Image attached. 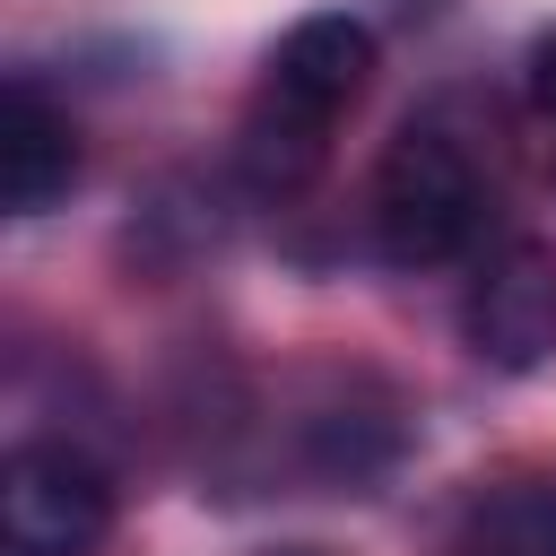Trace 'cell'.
Returning <instances> with one entry per match:
<instances>
[{
	"label": "cell",
	"mask_w": 556,
	"mask_h": 556,
	"mask_svg": "<svg viewBox=\"0 0 556 556\" xmlns=\"http://www.w3.org/2000/svg\"><path fill=\"white\" fill-rule=\"evenodd\" d=\"M365 217H374L382 261H400V269L460 261L486 226V174L443 122H408L374 165V208Z\"/></svg>",
	"instance_id": "obj_1"
},
{
	"label": "cell",
	"mask_w": 556,
	"mask_h": 556,
	"mask_svg": "<svg viewBox=\"0 0 556 556\" xmlns=\"http://www.w3.org/2000/svg\"><path fill=\"white\" fill-rule=\"evenodd\" d=\"M113 530V478L78 443H17L0 460V556H96Z\"/></svg>",
	"instance_id": "obj_2"
},
{
	"label": "cell",
	"mask_w": 556,
	"mask_h": 556,
	"mask_svg": "<svg viewBox=\"0 0 556 556\" xmlns=\"http://www.w3.org/2000/svg\"><path fill=\"white\" fill-rule=\"evenodd\" d=\"M460 339L495 374H539L556 356V252L539 235H513L504 252L478 261L460 295Z\"/></svg>",
	"instance_id": "obj_3"
},
{
	"label": "cell",
	"mask_w": 556,
	"mask_h": 556,
	"mask_svg": "<svg viewBox=\"0 0 556 556\" xmlns=\"http://www.w3.org/2000/svg\"><path fill=\"white\" fill-rule=\"evenodd\" d=\"M374 61H382L374 26L348 17V9H321V17H295V26L278 35V52H269V70H261V96L330 130V122L374 87Z\"/></svg>",
	"instance_id": "obj_4"
},
{
	"label": "cell",
	"mask_w": 556,
	"mask_h": 556,
	"mask_svg": "<svg viewBox=\"0 0 556 556\" xmlns=\"http://www.w3.org/2000/svg\"><path fill=\"white\" fill-rule=\"evenodd\" d=\"M70 182H78L70 113L35 78H9V104H0V200H9V217H43L52 200H70Z\"/></svg>",
	"instance_id": "obj_5"
},
{
	"label": "cell",
	"mask_w": 556,
	"mask_h": 556,
	"mask_svg": "<svg viewBox=\"0 0 556 556\" xmlns=\"http://www.w3.org/2000/svg\"><path fill=\"white\" fill-rule=\"evenodd\" d=\"M460 556H556V469L478 486L460 513Z\"/></svg>",
	"instance_id": "obj_6"
},
{
	"label": "cell",
	"mask_w": 556,
	"mask_h": 556,
	"mask_svg": "<svg viewBox=\"0 0 556 556\" xmlns=\"http://www.w3.org/2000/svg\"><path fill=\"white\" fill-rule=\"evenodd\" d=\"M321 156H330V130H321V122L252 96V113H243V174H252L261 191H304V182L321 174Z\"/></svg>",
	"instance_id": "obj_7"
},
{
	"label": "cell",
	"mask_w": 556,
	"mask_h": 556,
	"mask_svg": "<svg viewBox=\"0 0 556 556\" xmlns=\"http://www.w3.org/2000/svg\"><path fill=\"white\" fill-rule=\"evenodd\" d=\"M530 104L556 122V35H539V43H530Z\"/></svg>",
	"instance_id": "obj_8"
},
{
	"label": "cell",
	"mask_w": 556,
	"mask_h": 556,
	"mask_svg": "<svg viewBox=\"0 0 556 556\" xmlns=\"http://www.w3.org/2000/svg\"><path fill=\"white\" fill-rule=\"evenodd\" d=\"M295 556H313V547H295Z\"/></svg>",
	"instance_id": "obj_9"
}]
</instances>
